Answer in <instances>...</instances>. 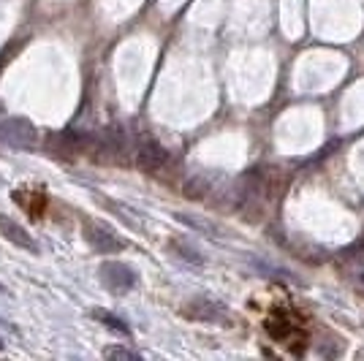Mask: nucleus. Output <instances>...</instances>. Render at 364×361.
<instances>
[{"instance_id":"nucleus-1","label":"nucleus","mask_w":364,"mask_h":361,"mask_svg":"<svg viewBox=\"0 0 364 361\" xmlns=\"http://www.w3.org/2000/svg\"><path fill=\"white\" fill-rule=\"evenodd\" d=\"M98 277L114 293H128L131 288L136 286V274H134V269L128 264H122V261H104L101 269H98Z\"/></svg>"},{"instance_id":"nucleus-2","label":"nucleus","mask_w":364,"mask_h":361,"mask_svg":"<svg viewBox=\"0 0 364 361\" xmlns=\"http://www.w3.org/2000/svg\"><path fill=\"white\" fill-rule=\"evenodd\" d=\"M36 128L25 117H9V120L0 122V139L6 144H11L16 150H28L36 144Z\"/></svg>"},{"instance_id":"nucleus-3","label":"nucleus","mask_w":364,"mask_h":361,"mask_svg":"<svg viewBox=\"0 0 364 361\" xmlns=\"http://www.w3.org/2000/svg\"><path fill=\"white\" fill-rule=\"evenodd\" d=\"M85 237H87V242H90V247L95 253H117V250H122V239H117L112 231H107L98 223H87L85 226Z\"/></svg>"},{"instance_id":"nucleus-4","label":"nucleus","mask_w":364,"mask_h":361,"mask_svg":"<svg viewBox=\"0 0 364 361\" xmlns=\"http://www.w3.org/2000/svg\"><path fill=\"white\" fill-rule=\"evenodd\" d=\"M168 161V152L158 144V141H152V139H144V141H139L136 147V163L141 168H147V171H155V168H161V166Z\"/></svg>"},{"instance_id":"nucleus-5","label":"nucleus","mask_w":364,"mask_h":361,"mask_svg":"<svg viewBox=\"0 0 364 361\" xmlns=\"http://www.w3.org/2000/svg\"><path fill=\"white\" fill-rule=\"evenodd\" d=\"M0 234L11 242V244H16V247L38 253V244H36V239L31 237V231H25V228L19 226L16 220H11V217H0Z\"/></svg>"},{"instance_id":"nucleus-6","label":"nucleus","mask_w":364,"mask_h":361,"mask_svg":"<svg viewBox=\"0 0 364 361\" xmlns=\"http://www.w3.org/2000/svg\"><path fill=\"white\" fill-rule=\"evenodd\" d=\"M185 313L193 318V320H218V323H223L228 318V313L220 307V304H215L210 299H196L191 301L188 307H185Z\"/></svg>"},{"instance_id":"nucleus-7","label":"nucleus","mask_w":364,"mask_h":361,"mask_svg":"<svg viewBox=\"0 0 364 361\" xmlns=\"http://www.w3.org/2000/svg\"><path fill=\"white\" fill-rule=\"evenodd\" d=\"M92 318H95V320H101V323H104V326H109V329L120 331V334H131V329L122 323L120 318L112 316V313H107V310H95V313H92Z\"/></svg>"},{"instance_id":"nucleus-8","label":"nucleus","mask_w":364,"mask_h":361,"mask_svg":"<svg viewBox=\"0 0 364 361\" xmlns=\"http://www.w3.org/2000/svg\"><path fill=\"white\" fill-rule=\"evenodd\" d=\"M104 356H107V359H128V361L141 359V356H139L136 350H128V347H122V345L107 347V350H104Z\"/></svg>"},{"instance_id":"nucleus-9","label":"nucleus","mask_w":364,"mask_h":361,"mask_svg":"<svg viewBox=\"0 0 364 361\" xmlns=\"http://www.w3.org/2000/svg\"><path fill=\"white\" fill-rule=\"evenodd\" d=\"M177 220L185 223V226H193L198 231H204V234H213V223H207V220H201V217H193V215H177Z\"/></svg>"},{"instance_id":"nucleus-10","label":"nucleus","mask_w":364,"mask_h":361,"mask_svg":"<svg viewBox=\"0 0 364 361\" xmlns=\"http://www.w3.org/2000/svg\"><path fill=\"white\" fill-rule=\"evenodd\" d=\"M177 250H180V256L185 258V261H191V264H204V258L196 256V250L193 247H188V244H174Z\"/></svg>"},{"instance_id":"nucleus-11","label":"nucleus","mask_w":364,"mask_h":361,"mask_svg":"<svg viewBox=\"0 0 364 361\" xmlns=\"http://www.w3.org/2000/svg\"><path fill=\"white\" fill-rule=\"evenodd\" d=\"M0 350H3V340H0Z\"/></svg>"},{"instance_id":"nucleus-12","label":"nucleus","mask_w":364,"mask_h":361,"mask_svg":"<svg viewBox=\"0 0 364 361\" xmlns=\"http://www.w3.org/2000/svg\"><path fill=\"white\" fill-rule=\"evenodd\" d=\"M0 291H3V286H0Z\"/></svg>"}]
</instances>
